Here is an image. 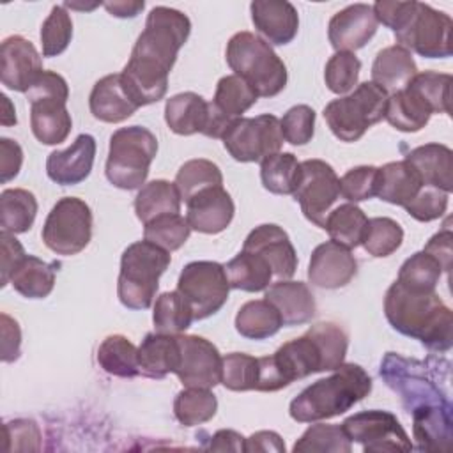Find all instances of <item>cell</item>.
I'll return each instance as SVG.
<instances>
[{"mask_svg": "<svg viewBox=\"0 0 453 453\" xmlns=\"http://www.w3.org/2000/svg\"><path fill=\"white\" fill-rule=\"evenodd\" d=\"M384 313L393 329L432 350L446 352L453 345V313L435 290H412L395 280L384 297Z\"/></svg>", "mask_w": 453, "mask_h": 453, "instance_id": "1", "label": "cell"}, {"mask_svg": "<svg viewBox=\"0 0 453 453\" xmlns=\"http://www.w3.org/2000/svg\"><path fill=\"white\" fill-rule=\"evenodd\" d=\"M334 373L304 388L288 407L297 423H315L347 412L372 391V377L356 363H342Z\"/></svg>", "mask_w": 453, "mask_h": 453, "instance_id": "2", "label": "cell"}, {"mask_svg": "<svg viewBox=\"0 0 453 453\" xmlns=\"http://www.w3.org/2000/svg\"><path fill=\"white\" fill-rule=\"evenodd\" d=\"M189 32L191 21L184 12L165 5L154 7L133 46L127 65L147 76L168 78Z\"/></svg>", "mask_w": 453, "mask_h": 453, "instance_id": "3", "label": "cell"}, {"mask_svg": "<svg viewBox=\"0 0 453 453\" xmlns=\"http://www.w3.org/2000/svg\"><path fill=\"white\" fill-rule=\"evenodd\" d=\"M226 64L258 97H274L287 85V67L271 44L253 32H237L226 44Z\"/></svg>", "mask_w": 453, "mask_h": 453, "instance_id": "4", "label": "cell"}, {"mask_svg": "<svg viewBox=\"0 0 453 453\" xmlns=\"http://www.w3.org/2000/svg\"><path fill=\"white\" fill-rule=\"evenodd\" d=\"M170 260V251L145 239L129 244L120 258L119 301L129 310H147L156 297L159 276L166 271Z\"/></svg>", "mask_w": 453, "mask_h": 453, "instance_id": "5", "label": "cell"}, {"mask_svg": "<svg viewBox=\"0 0 453 453\" xmlns=\"http://www.w3.org/2000/svg\"><path fill=\"white\" fill-rule=\"evenodd\" d=\"M157 154V138L142 126L117 129L110 138L106 179L119 189H138L145 184L152 159Z\"/></svg>", "mask_w": 453, "mask_h": 453, "instance_id": "6", "label": "cell"}, {"mask_svg": "<svg viewBox=\"0 0 453 453\" xmlns=\"http://www.w3.org/2000/svg\"><path fill=\"white\" fill-rule=\"evenodd\" d=\"M30 103V127L34 136L44 145L65 142L73 119L65 108L69 87L64 76L55 71H42L27 92Z\"/></svg>", "mask_w": 453, "mask_h": 453, "instance_id": "7", "label": "cell"}, {"mask_svg": "<svg viewBox=\"0 0 453 453\" xmlns=\"http://www.w3.org/2000/svg\"><path fill=\"white\" fill-rule=\"evenodd\" d=\"M388 97L389 94L384 88L373 81H365L349 96L327 103L324 119L338 140L357 142L368 127L384 119Z\"/></svg>", "mask_w": 453, "mask_h": 453, "instance_id": "8", "label": "cell"}, {"mask_svg": "<svg viewBox=\"0 0 453 453\" xmlns=\"http://www.w3.org/2000/svg\"><path fill=\"white\" fill-rule=\"evenodd\" d=\"M451 18L428 4L411 2V9L395 30L398 46L425 58H446L451 55Z\"/></svg>", "mask_w": 453, "mask_h": 453, "instance_id": "9", "label": "cell"}, {"mask_svg": "<svg viewBox=\"0 0 453 453\" xmlns=\"http://www.w3.org/2000/svg\"><path fill=\"white\" fill-rule=\"evenodd\" d=\"M44 244L57 255L71 257L83 251L92 237V211L76 196L60 198L42 226Z\"/></svg>", "mask_w": 453, "mask_h": 453, "instance_id": "10", "label": "cell"}, {"mask_svg": "<svg viewBox=\"0 0 453 453\" xmlns=\"http://www.w3.org/2000/svg\"><path fill=\"white\" fill-rule=\"evenodd\" d=\"M228 154L241 163H257L280 152L283 133L280 119L264 113L258 117L234 119L221 136Z\"/></svg>", "mask_w": 453, "mask_h": 453, "instance_id": "11", "label": "cell"}, {"mask_svg": "<svg viewBox=\"0 0 453 453\" xmlns=\"http://www.w3.org/2000/svg\"><path fill=\"white\" fill-rule=\"evenodd\" d=\"M177 290L189 303L195 320L218 313L230 294L225 265L212 260L189 262L179 274Z\"/></svg>", "mask_w": 453, "mask_h": 453, "instance_id": "12", "label": "cell"}, {"mask_svg": "<svg viewBox=\"0 0 453 453\" xmlns=\"http://www.w3.org/2000/svg\"><path fill=\"white\" fill-rule=\"evenodd\" d=\"M294 198L299 202L304 218L315 226L324 228L326 218L340 198V177L333 166L322 159L301 163V175Z\"/></svg>", "mask_w": 453, "mask_h": 453, "instance_id": "13", "label": "cell"}, {"mask_svg": "<svg viewBox=\"0 0 453 453\" xmlns=\"http://www.w3.org/2000/svg\"><path fill=\"white\" fill-rule=\"evenodd\" d=\"M350 442L363 446L366 453L411 451L412 442L398 418L388 411H363L349 416L342 423Z\"/></svg>", "mask_w": 453, "mask_h": 453, "instance_id": "14", "label": "cell"}, {"mask_svg": "<svg viewBox=\"0 0 453 453\" xmlns=\"http://www.w3.org/2000/svg\"><path fill=\"white\" fill-rule=\"evenodd\" d=\"M180 361L175 375L184 388H214L221 382L223 357L218 347L203 336L179 334Z\"/></svg>", "mask_w": 453, "mask_h": 453, "instance_id": "15", "label": "cell"}, {"mask_svg": "<svg viewBox=\"0 0 453 453\" xmlns=\"http://www.w3.org/2000/svg\"><path fill=\"white\" fill-rule=\"evenodd\" d=\"M42 71V58L28 39L11 35L2 41L0 80L9 90L28 92Z\"/></svg>", "mask_w": 453, "mask_h": 453, "instance_id": "16", "label": "cell"}, {"mask_svg": "<svg viewBox=\"0 0 453 453\" xmlns=\"http://www.w3.org/2000/svg\"><path fill=\"white\" fill-rule=\"evenodd\" d=\"M242 250L260 255L278 280H290L297 269L296 248L288 234L274 223L255 226L244 239Z\"/></svg>", "mask_w": 453, "mask_h": 453, "instance_id": "17", "label": "cell"}, {"mask_svg": "<svg viewBox=\"0 0 453 453\" xmlns=\"http://www.w3.org/2000/svg\"><path fill=\"white\" fill-rule=\"evenodd\" d=\"M379 21L368 4H352L338 11L327 27V37L336 51H350L363 48L377 32Z\"/></svg>", "mask_w": 453, "mask_h": 453, "instance_id": "18", "label": "cell"}, {"mask_svg": "<svg viewBox=\"0 0 453 453\" xmlns=\"http://www.w3.org/2000/svg\"><path fill=\"white\" fill-rule=\"evenodd\" d=\"M357 273V260L352 251L334 241L319 244L310 257L308 280L320 288H340L350 283Z\"/></svg>", "mask_w": 453, "mask_h": 453, "instance_id": "19", "label": "cell"}, {"mask_svg": "<svg viewBox=\"0 0 453 453\" xmlns=\"http://www.w3.org/2000/svg\"><path fill=\"white\" fill-rule=\"evenodd\" d=\"M186 221L200 234L223 232L235 212L234 200L223 186L207 188L186 202Z\"/></svg>", "mask_w": 453, "mask_h": 453, "instance_id": "20", "label": "cell"}, {"mask_svg": "<svg viewBox=\"0 0 453 453\" xmlns=\"http://www.w3.org/2000/svg\"><path fill=\"white\" fill-rule=\"evenodd\" d=\"M96 140L92 134H80L64 150H53L46 159L48 177L60 186H74L83 182L94 165Z\"/></svg>", "mask_w": 453, "mask_h": 453, "instance_id": "21", "label": "cell"}, {"mask_svg": "<svg viewBox=\"0 0 453 453\" xmlns=\"http://www.w3.org/2000/svg\"><path fill=\"white\" fill-rule=\"evenodd\" d=\"M271 357L287 386L311 373L326 372L320 345L310 331H306L299 338L283 343Z\"/></svg>", "mask_w": 453, "mask_h": 453, "instance_id": "22", "label": "cell"}, {"mask_svg": "<svg viewBox=\"0 0 453 453\" xmlns=\"http://www.w3.org/2000/svg\"><path fill=\"white\" fill-rule=\"evenodd\" d=\"M255 28L269 44H288L299 30L296 7L285 0H255L250 5Z\"/></svg>", "mask_w": 453, "mask_h": 453, "instance_id": "23", "label": "cell"}, {"mask_svg": "<svg viewBox=\"0 0 453 453\" xmlns=\"http://www.w3.org/2000/svg\"><path fill=\"white\" fill-rule=\"evenodd\" d=\"M265 299L280 311L283 326L306 324L317 310L315 297L303 281L280 280L265 288Z\"/></svg>", "mask_w": 453, "mask_h": 453, "instance_id": "24", "label": "cell"}, {"mask_svg": "<svg viewBox=\"0 0 453 453\" xmlns=\"http://www.w3.org/2000/svg\"><path fill=\"white\" fill-rule=\"evenodd\" d=\"M88 106L90 113L97 120L108 124H119L138 110V106L129 99L122 87L120 73L106 74L96 81L88 97Z\"/></svg>", "mask_w": 453, "mask_h": 453, "instance_id": "25", "label": "cell"}, {"mask_svg": "<svg viewBox=\"0 0 453 453\" xmlns=\"http://www.w3.org/2000/svg\"><path fill=\"white\" fill-rule=\"evenodd\" d=\"M405 161L411 163L421 177L423 186L449 193L453 188V152L442 143H425L412 149Z\"/></svg>", "mask_w": 453, "mask_h": 453, "instance_id": "26", "label": "cell"}, {"mask_svg": "<svg viewBox=\"0 0 453 453\" xmlns=\"http://www.w3.org/2000/svg\"><path fill=\"white\" fill-rule=\"evenodd\" d=\"M211 119V103L195 92H180L166 99L165 120L175 134L205 133Z\"/></svg>", "mask_w": 453, "mask_h": 453, "instance_id": "27", "label": "cell"}, {"mask_svg": "<svg viewBox=\"0 0 453 453\" xmlns=\"http://www.w3.org/2000/svg\"><path fill=\"white\" fill-rule=\"evenodd\" d=\"M180 361L179 334L149 333L138 347L140 373L161 379L168 373H175Z\"/></svg>", "mask_w": 453, "mask_h": 453, "instance_id": "28", "label": "cell"}, {"mask_svg": "<svg viewBox=\"0 0 453 453\" xmlns=\"http://www.w3.org/2000/svg\"><path fill=\"white\" fill-rule=\"evenodd\" d=\"M416 74L418 67L412 53L398 44L380 50L372 65V81L388 94L405 88Z\"/></svg>", "mask_w": 453, "mask_h": 453, "instance_id": "29", "label": "cell"}, {"mask_svg": "<svg viewBox=\"0 0 453 453\" xmlns=\"http://www.w3.org/2000/svg\"><path fill=\"white\" fill-rule=\"evenodd\" d=\"M58 264L44 262L34 255H25L11 274V285L18 294L28 299H44L55 287Z\"/></svg>", "mask_w": 453, "mask_h": 453, "instance_id": "30", "label": "cell"}, {"mask_svg": "<svg viewBox=\"0 0 453 453\" xmlns=\"http://www.w3.org/2000/svg\"><path fill=\"white\" fill-rule=\"evenodd\" d=\"M423 188L416 168L403 161H391L380 168V184L377 196L388 203L405 207Z\"/></svg>", "mask_w": 453, "mask_h": 453, "instance_id": "31", "label": "cell"}, {"mask_svg": "<svg viewBox=\"0 0 453 453\" xmlns=\"http://www.w3.org/2000/svg\"><path fill=\"white\" fill-rule=\"evenodd\" d=\"M180 195L175 182L156 179L143 184L134 198L136 218L145 225L165 214H179Z\"/></svg>", "mask_w": 453, "mask_h": 453, "instance_id": "32", "label": "cell"}, {"mask_svg": "<svg viewBox=\"0 0 453 453\" xmlns=\"http://www.w3.org/2000/svg\"><path fill=\"white\" fill-rule=\"evenodd\" d=\"M430 115L432 111L423 99L405 87L388 97L384 119L398 131L416 133L428 124Z\"/></svg>", "mask_w": 453, "mask_h": 453, "instance_id": "33", "label": "cell"}, {"mask_svg": "<svg viewBox=\"0 0 453 453\" xmlns=\"http://www.w3.org/2000/svg\"><path fill=\"white\" fill-rule=\"evenodd\" d=\"M283 326L280 311L267 299L244 303L235 315V329L248 340H265L274 336Z\"/></svg>", "mask_w": 453, "mask_h": 453, "instance_id": "34", "label": "cell"}, {"mask_svg": "<svg viewBox=\"0 0 453 453\" xmlns=\"http://www.w3.org/2000/svg\"><path fill=\"white\" fill-rule=\"evenodd\" d=\"M230 288L244 292H260L265 290L273 280V271L269 264L257 253L241 250L226 265H225Z\"/></svg>", "mask_w": 453, "mask_h": 453, "instance_id": "35", "label": "cell"}, {"mask_svg": "<svg viewBox=\"0 0 453 453\" xmlns=\"http://www.w3.org/2000/svg\"><path fill=\"white\" fill-rule=\"evenodd\" d=\"M37 214V200L32 191L23 188L4 189L0 195L2 232L23 234L30 230Z\"/></svg>", "mask_w": 453, "mask_h": 453, "instance_id": "36", "label": "cell"}, {"mask_svg": "<svg viewBox=\"0 0 453 453\" xmlns=\"http://www.w3.org/2000/svg\"><path fill=\"white\" fill-rule=\"evenodd\" d=\"M99 366L115 377L131 379L140 373L138 347L124 334H110L97 349Z\"/></svg>", "mask_w": 453, "mask_h": 453, "instance_id": "37", "label": "cell"}, {"mask_svg": "<svg viewBox=\"0 0 453 453\" xmlns=\"http://www.w3.org/2000/svg\"><path fill=\"white\" fill-rule=\"evenodd\" d=\"M301 175V163L292 152H276L260 161V179L274 195H294Z\"/></svg>", "mask_w": 453, "mask_h": 453, "instance_id": "38", "label": "cell"}, {"mask_svg": "<svg viewBox=\"0 0 453 453\" xmlns=\"http://www.w3.org/2000/svg\"><path fill=\"white\" fill-rule=\"evenodd\" d=\"M368 218L356 203H343L334 207L326 218L324 230H327L331 241L352 250L361 244Z\"/></svg>", "mask_w": 453, "mask_h": 453, "instance_id": "39", "label": "cell"}, {"mask_svg": "<svg viewBox=\"0 0 453 453\" xmlns=\"http://www.w3.org/2000/svg\"><path fill=\"white\" fill-rule=\"evenodd\" d=\"M193 320V310L179 290L163 292L156 297L152 322L157 333L180 334L191 326Z\"/></svg>", "mask_w": 453, "mask_h": 453, "instance_id": "40", "label": "cell"}, {"mask_svg": "<svg viewBox=\"0 0 453 453\" xmlns=\"http://www.w3.org/2000/svg\"><path fill=\"white\" fill-rule=\"evenodd\" d=\"M218 411L216 395L207 388H186L173 400V414L184 426L202 425L214 418Z\"/></svg>", "mask_w": 453, "mask_h": 453, "instance_id": "41", "label": "cell"}, {"mask_svg": "<svg viewBox=\"0 0 453 453\" xmlns=\"http://www.w3.org/2000/svg\"><path fill=\"white\" fill-rule=\"evenodd\" d=\"M292 449L296 453H350L352 442L342 425L315 423L304 430Z\"/></svg>", "mask_w": 453, "mask_h": 453, "instance_id": "42", "label": "cell"}, {"mask_svg": "<svg viewBox=\"0 0 453 453\" xmlns=\"http://www.w3.org/2000/svg\"><path fill=\"white\" fill-rule=\"evenodd\" d=\"M175 186L180 200L186 203L191 196L207 188L223 186V175L219 166L209 159H189L179 168Z\"/></svg>", "mask_w": 453, "mask_h": 453, "instance_id": "43", "label": "cell"}, {"mask_svg": "<svg viewBox=\"0 0 453 453\" xmlns=\"http://www.w3.org/2000/svg\"><path fill=\"white\" fill-rule=\"evenodd\" d=\"M257 92L242 78L228 74L218 81L212 103L226 117L239 119L257 103Z\"/></svg>", "mask_w": 453, "mask_h": 453, "instance_id": "44", "label": "cell"}, {"mask_svg": "<svg viewBox=\"0 0 453 453\" xmlns=\"http://www.w3.org/2000/svg\"><path fill=\"white\" fill-rule=\"evenodd\" d=\"M403 241V230L400 223L391 218H372L366 223L361 244L365 251L375 258L389 257Z\"/></svg>", "mask_w": 453, "mask_h": 453, "instance_id": "45", "label": "cell"}, {"mask_svg": "<svg viewBox=\"0 0 453 453\" xmlns=\"http://www.w3.org/2000/svg\"><path fill=\"white\" fill-rule=\"evenodd\" d=\"M441 274V264L426 251H418L402 264L396 281L412 290H435Z\"/></svg>", "mask_w": 453, "mask_h": 453, "instance_id": "46", "label": "cell"}, {"mask_svg": "<svg viewBox=\"0 0 453 453\" xmlns=\"http://www.w3.org/2000/svg\"><path fill=\"white\" fill-rule=\"evenodd\" d=\"M191 226L180 214H165L143 225V239L166 250H179L189 237Z\"/></svg>", "mask_w": 453, "mask_h": 453, "instance_id": "47", "label": "cell"}, {"mask_svg": "<svg viewBox=\"0 0 453 453\" xmlns=\"http://www.w3.org/2000/svg\"><path fill=\"white\" fill-rule=\"evenodd\" d=\"M260 361L244 352H230L223 357L221 384L230 391H250L258 386Z\"/></svg>", "mask_w": 453, "mask_h": 453, "instance_id": "48", "label": "cell"}, {"mask_svg": "<svg viewBox=\"0 0 453 453\" xmlns=\"http://www.w3.org/2000/svg\"><path fill=\"white\" fill-rule=\"evenodd\" d=\"M414 90L432 113H449L451 76L437 71L418 73L407 85Z\"/></svg>", "mask_w": 453, "mask_h": 453, "instance_id": "49", "label": "cell"}, {"mask_svg": "<svg viewBox=\"0 0 453 453\" xmlns=\"http://www.w3.org/2000/svg\"><path fill=\"white\" fill-rule=\"evenodd\" d=\"M73 37V21L64 5H53L51 12L41 27L42 57H57L64 53Z\"/></svg>", "mask_w": 453, "mask_h": 453, "instance_id": "50", "label": "cell"}, {"mask_svg": "<svg viewBox=\"0 0 453 453\" xmlns=\"http://www.w3.org/2000/svg\"><path fill=\"white\" fill-rule=\"evenodd\" d=\"M320 345L326 372L336 370L342 363H345V354L349 347V336L345 329L334 322H319L308 329Z\"/></svg>", "mask_w": 453, "mask_h": 453, "instance_id": "51", "label": "cell"}, {"mask_svg": "<svg viewBox=\"0 0 453 453\" xmlns=\"http://www.w3.org/2000/svg\"><path fill=\"white\" fill-rule=\"evenodd\" d=\"M361 62L350 51H336L326 64L324 80L331 92L347 94L359 80Z\"/></svg>", "mask_w": 453, "mask_h": 453, "instance_id": "52", "label": "cell"}, {"mask_svg": "<svg viewBox=\"0 0 453 453\" xmlns=\"http://www.w3.org/2000/svg\"><path fill=\"white\" fill-rule=\"evenodd\" d=\"M380 184V168L363 165L350 168L340 179V195L350 203L377 196Z\"/></svg>", "mask_w": 453, "mask_h": 453, "instance_id": "53", "label": "cell"}, {"mask_svg": "<svg viewBox=\"0 0 453 453\" xmlns=\"http://www.w3.org/2000/svg\"><path fill=\"white\" fill-rule=\"evenodd\" d=\"M283 140L292 145H306L315 133V111L308 104H296L280 120Z\"/></svg>", "mask_w": 453, "mask_h": 453, "instance_id": "54", "label": "cell"}, {"mask_svg": "<svg viewBox=\"0 0 453 453\" xmlns=\"http://www.w3.org/2000/svg\"><path fill=\"white\" fill-rule=\"evenodd\" d=\"M448 196L449 193H444L437 188L423 186L421 191L403 209L418 221H434L446 212Z\"/></svg>", "mask_w": 453, "mask_h": 453, "instance_id": "55", "label": "cell"}, {"mask_svg": "<svg viewBox=\"0 0 453 453\" xmlns=\"http://www.w3.org/2000/svg\"><path fill=\"white\" fill-rule=\"evenodd\" d=\"M4 446L7 451L41 449L39 426L30 419H14L4 425Z\"/></svg>", "mask_w": 453, "mask_h": 453, "instance_id": "56", "label": "cell"}, {"mask_svg": "<svg viewBox=\"0 0 453 453\" xmlns=\"http://www.w3.org/2000/svg\"><path fill=\"white\" fill-rule=\"evenodd\" d=\"M23 150L18 142L11 138H0V180L5 184L12 180L21 168Z\"/></svg>", "mask_w": 453, "mask_h": 453, "instance_id": "57", "label": "cell"}, {"mask_svg": "<svg viewBox=\"0 0 453 453\" xmlns=\"http://www.w3.org/2000/svg\"><path fill=\"white\" fill-rule=\"evenodd\" d=\"M0 241H2V287H5L11 281L12 271L27 253L21 242L14 237V234L2 232Z\"/></svg>", "mask_w": 453, "mask_h": 453, "instance_id": "58", "label": "cell"}, {"mask_svg": "<svg viewBox=\"0 0 453 453\" xmlns=\"http://www.w3.org/2000/svg\"><path fill=\"white\" fill-rule=\"evenodd\" d=\"M21 331L14 319L7 313H2V361L12 363L19 357Z\"/></svg>", "mask_w": 453, "mask_h": 453, "instance_id": "59", "label": "cell"}, {"mask_svg": "<svg viewBox=\"0 0 453 453\" xmlns=\"http://www.w3.org/2000/svg\"><path fill=\"white\" fill-rule=\"evenodd\" d=\"M451 241L453 234L449 228H444L430 237V241L425 244L423 251L432 255L442 267V271L449 273L451 269Z\"/></svg>", "mask_w": 453, "mask_h": 453, "instance_id": "60", "label": "cell"}, {"mask_svg": "<svg viewBox=\"0 0 453 453\" xmlns=\"http://www.w3.org/2000/svg\"><path fill=\"white\" fill-rule=\"evenodd\" d=\"M244 449L248 453H251V451H274V453H281V451H285V442L280 437V434H276L273 430H260V432H255L253 435H250L246 439Z\"/></svg>", "mask_w": 453, "mask_h": 453, "instance_id": "61", "label": "cell"}, {"mask_svg": "<svg viewBox=\"0 0 453 453\" xmlns=\"http://www.w3.org/2000/svg\"><path fill=\"white\" fill-rule=\"evenodd\" d=\"M246 439L235 430H218L211 437V449L216 451H246Z\"/></svg>", "mask_w": 453, "mask_h": 453, "instance_id": "62", "label": "cell"}, {"mask_svg": "<svg viewBox=\"0 0 453 453\" xmlns=\"http://www.w3.org/2000/svg\"><path fill=\"white\" fill-rule=\"evenodd\" d=\"M104 9L115 18H134L140 11H143L145 2L142 0H120V2H104Z\"/></svg>", "mask_w": 453, "mask_h": 453, "instance_id": "63", "label": "cell"}, {"mask_svg": "<svg viewBox=\"0 0 453 453\" xmlns=\"http://www.w3.org/2000/svg\"><path fill=\"white\" fill-rule=\"evenodd\" d=\"M2 106H4V113H2V124L4 126H14L18 120H16V110L11 103V99L2 94Z\"/></svg>", "mask_w": 453, "mask_h": 453, "instance_id": "64", "label": "cell"}]
</instances>
